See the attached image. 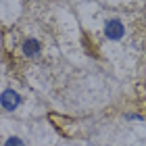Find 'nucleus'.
<instances>
[{
	"mask_svg": "<svg viewBox=\"0 0 146 146\" xmlns=\"http://www.w3.org/2000/svg\"><path fill=\"white\" fill-rule=\"evenodd\" d=\"M125 34V27L123 23L119 21V19H109L107 23H104V36L109 40H121Z\"/></svg>",
	"mask_w": 146,
	"mask_h": 146,
	"instance_id": "1",
	"label": "nucleus"
},
{
	"mask_svg": "<svg viewBox=\"0 0 146 146\" xmlns=\"http://www.w3.org/2000/svg\"><path fill=\"white\" fill-rule=\"evenodd\" d=\"M19 102H21V96H19L15 90H4L2 96H0V104H2V109H6V111H15L19 107Z\"/></svg>",
	"mask_w": 146,
	"mask_h": 146,
	"instance_id": "2",
	"label": "nucleus"
},
{
	"mask_svg": "<svg viewBox=\"0 0 146 146\" xmlns=\"http://www.w3.org/2000/svg\"><path fill=\"white\" fill-rule=\"evenodd\" d=\"M23 52H25V56L34 58V56L40 54V44L36 42V40H25L23 42Z\"/></svg>",
	"mask_w": 146,
	"mask_h": 146,
	"instance_id": "3",
	"label": "nucleus"
},
{
	"mask_svg": "<svg viewBox=\"0 0 146 146\" xmlns=\"http://www.w3.org/2000/svg\"><path fill=\"white\" fill-rule=\"evenodd\" d=\"M4 146H25V142H23V140H19L17 136H13V138H9V140L4 142Z\"/></svg>",
	"mask_w": 146,
	"mask_h": 146,
	"instance_id": "4",
	"label": "nucleus"
}]
</instances>
